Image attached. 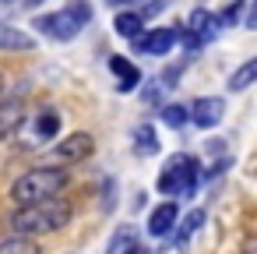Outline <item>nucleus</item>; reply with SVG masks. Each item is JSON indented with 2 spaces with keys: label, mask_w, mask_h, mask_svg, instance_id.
<instances>
[{
  "label": "nucleus",
  "mask_w": 257,
  "mask_h": 254,
  "mask_svg": "<svg viewBox=\"0 0 257 254\" xmlns=\"http://www.w3.org/2000/svg\"><path fill=\"white\" fill-rule=\"evenodd\" d=\"M71 222V205L60 198H46L36 205H18V212L8 219L15 236H39V233H53L60 226Z\"/></svg>",
  "instance_id": "obj_1"
},
{
  "label": "nucleus",
  "mask_w": 257,
  "mask_h": 254,
  "mask_svg": "<svg viewBox=\"0 0 257 254\" xmlns=\"http://www.w3.org/2000/svg\"><path fill=\"white\" fill-rule=\"evenodd\" d=\"M67 187V170H57V166H36L29 173H22L11 187V198L18 205H36V201H46V198H57L60 191Z\"/></svg>",
  "instance_id": "obj_2"
},
{
  "label": "nucleus",
  "mask_w": 257,
  "mask_h": 254,
  "mask_svg": "<svg viewBox=\"0 0 257 254\" xmlns=\"http://www.w3.org/2000/svg\"><path fill=\"white\" fill-rule=\"evenodd\" d=\"M88 22H92V8L85 4V0H74V4H67V8L57 11V15H43V18L36 22V29H39L43 36H50V39L71 43Z\"/></svg>",
  "instance_id": "obj_3"
},
{
  "label": "nucleus",
  "mask_w": 257,
  "mask_h": 254,
  "mask_svg": "<svg viewBox=\"0 0 257 254\" xmlns=\"http://www.w3.org/2000/svg\"><path fill=\"white\" fill-rule=\"evenodd\" d=\"M197 184V159L190 155H173L166 162V170L159 173V191L173 194V198H190Z\"/></svg>",
  "instance_id": "obj_4"
},
{
  "label": "nucleus",
  "mask_w": 257,
  "mask_h": 254,
  "mask_svg": "<svg viewBox=\"0 0 257 254\" xmlns=\"http://www.w3.org/2000/svg\"><path fill=\"white\" fill-rule=\"evenodd\" d=\"M222 113H225V103H222L218 96H204V99H197V103L187 110V120L197 124V127H215V124L222 120Z\"/></svg>",
  "instance_id": "obj_5"
},
{
  "label": "nucleus",
  "mask_w": 257,
  "mask_h": 254,
  "mask_svg": "<svg viewBox=\"0 0 257 254\" xmlns=\"http://www.w3.org/2000/svg\"><path fill=\"white\" fill-rule=\"evenodd\" d=\"M180 25H162V29H155V32H148L145 39H141V50L148 53V57H162V53H169L176 43H180Z\"/></svg>",
  "instance_id": "obj_6"
},
{
  "label": "nucleus",
  "mask_w": 257,
  "mask_h": 254,
  "mask_svg": "<svg viewBox=\"0 0 257 254\" xmlns=\"http://www.w3.org/2000/svg\"><path fill=\"white\" fill-rule=\"evenodd\" d=\"M95 148V141H92V134H85V131H78V134H71V138H64L60 145H53V159H60V162H78V159H85L88 152Z\"/></svg>",
  "instance_id": "obj_7"
},
{
  "label": "nucleus",
  "mask_w": 257,
  "mask_h": 254,
  "mask_svg": "<svg viewBox=\"0 0 257 254\" xmlns=\"http://www.w3.org/2000/svg\"><path fill=\"white\" fill-rule=\"evenodd\" d=\"M176 201H166V205H159L152 215H148V233L152 236H169L173 233V226H176Z\"/></svg>",
  "instance_id": "obj_8"
},
{
  "label": "nucleus",
  "mask_w": 257,
  "mask_h": 254,
  "mask_svg": "<svg viewBox=\"0 0 257 254\" xmlns=\"http://www.w3.org/2000/svg\"><path fill=\"white\" fill-rule=\"evenodd\" d=\"M22 117H25V110H22V103H18V99L0 103V141H4V138H11V134L18 131Z\"/></svg>",
  "instance_id": "obj_9"
},
{
  "label": "nucleus",
  "mask_w": 257,
  "mask_h": 254,
  "mask_svg": "<svg viewBox=\"0 0 257 254\" xmlns=\"http://www.w3.org/2000/svg\"><path fill=\"white\" fill-rule=\"evenodd\" d=\"M32 46H36V39L29 32L15 29L8 22H0V50H32Z\"/></svg>",
  "instance_id": "obj_10"
},
{
  "label": "nucleus",
  "mask_w": 257,
  "mask_h": 254,
  "mask_svg": "<svg viewBox=\"0 0 257 254\" xmlns=\"http://www.w3.org/2000/svg\"><path fill=\"white\" fill-rule=\"evenodd\" d=\"M109 67H113V74H120V92H131V89L141 81V71H138L134 64H127L123 57H113Z\"/></svg>",
  "instance_id": "obj_11"
},
{
  "label": "nucleus",
  "mask_w": 257,
  "mask_h": 254,
  "mask_svg": "<svg viewBox=\"0 0 257 254\" xmlns=\"http://www.w3.org/2000/svg\"><path fill=\"white\" fill-rule=\"evenodd\" d=\"M123 39H138V32L145 29V18L138 15V11H120L116 15V25H113Z\"/></svg>",
  "instance_id": "obj_12"
},
{
  "label": "nucleus",
  "mask_w": 257,
  "mask_h": 254,
  "mask_svg": "<svg viewBox=\"0 0 257 254\" xmlns=\"http://www.w3.org/2000/svg\"><path fill=\"white\" fill-rule=\"evenodd\" d=\"M253 78H257V60H246L243 67H236V71L229 74V89H232V92H243V89L253 85Z\"/></svg>",
  "instance_id": "obj_13"
},
{
  "label": "nucleus",
  "mask_w": 257,
  "mask_h": 254,
  "mask_svg": "<svg viewBox=\"0 0 257 254\" xmlns=\"http://www.w3.org/2000/svg\"><path fill=\"white\" fill-rule=\"evenodd\" d=\"M0 254H39V247L32 236H8L0 240Z\"/></svg>",
  "instance_id": "obj_14"
},
{
  "label": "nucleus",
  "mask_w": 257,
  "mask_h": 254,
  "mask_svg": "<svg viewBox=\"0 0 257 254\" xmlns=\"http://www.w3.org/2000/svg\"><path fill=\"white\" fill-rule=\"evenodd\" d=\"M36 131H39L43 138H53V134L60 131V113H43L39 124H36Z\"/></svg>",
  "instance_id": "obj_15"
},
{
  "label": "nucleus",
  "mask_w": 257,
  "mask_h": 254,
  "mask_svg": "<svg viewBox=\"0 0 257 254\" xmlns=\"http://www.w3.org/2000/svg\"><path fill=\"white\" fill-rule=\"evenodd\" d=\"M201 222H204V212H190V215H187V219L180 222V236H176V240L183 243V240H187V236H190V233H194V229H197Z\"/></svg>",
  "instance_id": "obj_16"
},
{
  "label": "nucleus",
  "mask_w": 257,
  "mask_h": 254,
  "mask_svg": "<svg viewBox=\"0 0 257 254\" xmlns=\"http://www.w3.org/2000/svg\"><path fill=\"white\" fill-rule=\"evenodd\" d=\"M162 120H166L169 127H183V124H187V110H183V106H166V110H162Z\"/></svg>",
  "instance_id": "obj_17"
},
{
  "label": "nucleus",
  "mask_w": 257,
  "mask_h": 254,
  "mask_svg": "<svg viewBox=\"0 0 257 254\" xmlns=\"http://www.w3.org/2000/svg\"><path fill=\"white\" fill-rule=\"evenodd\" d=\"M159 145H155V131L152 127H141L138 131V152H145V155H152Z\"/></svg>",
  "instance_id": "obj_18"
},
{
  "label": "nucleus",
  "mask_w": 257,
  "mask_h": 254,
  "mask_svg": "<svg viewBox=\"0 0 257 254\" xmlns=\"http://www.w3.org/2000/svg\"><path fill=\"white\" fill-rule=\"evenodd\" d=\"M127 254H148V247H141V243H131V247H127Z\"/></svg>",
  "instance_id": "obj_19"
},
{
  "label": "nucleus",
  "mask_w": 257,
  "mask_h": 254,
  "mask_svg": "<svg viewBox=\"0 0 257 254\" xmlns=\"http://www.w3.org/2000/svg\"><path fill=\"white\" fill-rule=\"evenodd\" d=\"M113 8H131V4H138V0H109Z\"/></svg>",
  "instance_id": "obj_20"
},
{
  "label": "nucleus",
  "mask_w": 257,
  "mask_h": 254,
  "mask_svg": "<svg viewBox=\"0 0 257 254\" xmlns=\"http://www.w3.org/2000/svg\"><path fill=\"white\" fill-rule=\"evenodd\" d=\"M0 92H4V74H0Z\"/></svg>",
  "instance_id": "obj_21"
}]
</instances>
